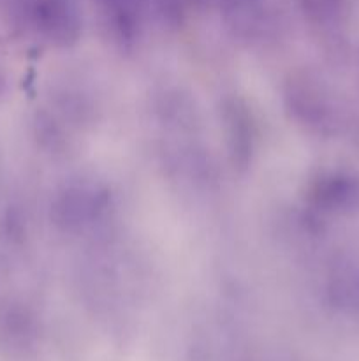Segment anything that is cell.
<instances>
[{
	"instance_id": "1",
	"label": "cell",
	"mask_w": 359,
	"mask_h": 361,
	"mask_svg": "<svg viewBox=\"0 0 359 361\" xmlns=\"http://www.w3.org/2000/svg\"><path fill=\"white\" fill-rule=\"evenodd\" d=\"M4 90H6V76H4L2 69H0V95H2Z\"/></svg>"
}]
</instances>
